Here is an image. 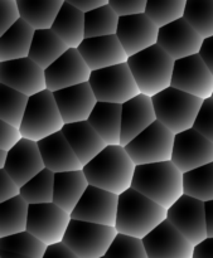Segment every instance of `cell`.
I'll return each instance as SVG.
<instances>
[{"label": "cell", "instance_id": "8fae6325", "mask_svg": "<svg viewBox=\"0 0 213 258\" xmlns=\"http://www.w3.org/2000/svg\"><path fill=\"white\" fill-rule=\"evenodd\" d=\"M167 221L186 237L194 247L208 238L206 223V203L184 194L168 209Z\"/></svg>", "mask_w": 213, "mask_h": 258}, {"label": "cell", "instance_id": "ac0fdd59", "mask_svg": "<svg viewBox=\"0 0 213 258\" xmlns=\"http://www.w3.org/2000/svg\"><path fill=\"white\" fill-rule=\"evenodd\" d=\"M159 28L145 14L120 18L116 37L128 57L138 54L158 43Z\"/></svg>", "mask_w": 213, "mask_h": 258}, {"label": "cell", "instance_id": "f5cc1de1", "mask_svg": "<svg viewBox=\"0 0 213 258\" xmlns=\"http://www.w3.org/2000/svg\"><path fill=\"white\" fill-rule=\"evenodd\" d=\"M0 258H30V257H25L22 256V254H17L13 253V252H8V251H0Z\"/></svg>", "mask_w": 213, "mask_h": 258}, {"label": "cell", "instance_id": "681fc988", "mask_svg": "<svg viewBox=\"0 0 213 258\" xmlns=\"http://www.w3.org/2000/svg\"><path fill=\"white\" fill-rule=\"evenodd\" d=\"M193 258H213V238H207L194 247Z\"/></svg>", "mask_w": 213, "mask_h": 258}, {"label": "cell", "instance_id": "8d00e7d4", "mask_svg": "<svg viewBox=\"0 0 213 258\" xmlns=\"http://www.w3.org/2000/svg\"><path fill=\"white\" fill-rule=\"evenodd\" d=\"M184 194L203 203L213 201V163L184 174Z\"/></svg>", "mask_w": 213, "mask_h": 258}, {"label": "cell", "instance_id": "83f0119b", "mask_svg": "<svg viewBox=\"0 0 213 258\" xmlns=\"http://www.w3.org/2000/svg\"><path fill=\"white\" fill-rule=\"evenodd\" d=\"M35 29L20 19L7 33L0 35V63L29 57Z\"/></svg>", "mask_w": 213, "mask_h": 258}, {"label": "cell", "instance_id": "4316f807", "mask_svg": "<svg viewBox=\"0 0 213 258\" xmlns=\"http://www.w3.org/2000/svg\"><path fill=\"white\" fill-rule=\"evenodd\" d=\"M52 32L58 35L70 49H77L86 39L85 14L66 0L56 18Z\"/></svg>", "mask_w": 213, "mask_h": 258}, {"label": "cell", "instance_id": "484cf974", "mask_svg": "<svg viewBox=\"0 0 213 258\" xmlns=\"http://www.w3.org/2000/svg\"><path fill=\"white\" fill-rule=\"evenodd\" d=\"M90 186L82 170L55 174V197L53 203L72 214L83 194Z\"/></svg>", "mask_w": 213, "mask_h": 258}, {"label": "cell", "instance_id": "d4e9b609", "mask_svg": "<svg viewBox=\"0 0 213 258\" xmlns=\"http://www.w3.org/2000/svg\"><path fill=\"white\" fill-rule=\"evenodd\" d=\"M62 133L83 168L108 148V144L96 133L88 121L65 125Z\"/></svg>", "mask_w": 213, "mask_h": 258}, {"label": "cell", "instance_id": "ab89813d", "mask_svg": "<svg viewBox=\"0 0 213 258\" xmlns=\"http://www.w3.org/2000/svg\"><path fill=\"white\" fill-rule=\"evenodd\" d=\"M106 258H149L143 239L119 233L106 253Z\"/></svg>", "mask_w": 213, "mask_h": 258}, {"label": "cell", "instance_id": "c3c4849f", "mask_svg": "<svg viewBox=\"0 0 213 258\" xmlns=\"http://www.w3.org/2000/svg\"><path fill=\"white\" fill-rule=\"evenodd\" d=\"M199 55H201L204 64L208 67V70L211 71V73L213 75V37L208 38V39H204Z\"/></svg>", "mask_w": 213, "mask_h": 258}, {"label": "cell", "instance_id": "cb8c5ba5", "mask_svg": "<svg viewBox=\"0 0 213 258\" xmlns=\"http://www.w3.org/2000/svg\"><path fill=\"white\" fill-rule=\"evenodd\" d=\"M38 148L45 169L52 173H68L83 169L82 164L80 163L62 131L39 141Z\"/></svg>", "mask_w": 213, "mask_h": 258}, {"label": "cell", "instance_id": "7a4b0ae2", "mask_svg": "<svg viewBox=\"0 0 213 258\" xmlns=\"http://www.w3.org/2000/svg\"><path fill=\"white\" fill-rule=\"evenodd\" d=\"M167 216L168 209L131 188L119 197L115 228L120 234L144 239L167 221Z\"/></svg>", "mask_w": 213, "mask_h": 258}, {"label": "cell", "instance_id": "db71d44e", "mask_svg": "<svg viewBox=\"0 0 213 258\" xmlns=\"http://www.w3.org/2000/svg\"><path fill=\"white\" fill-rule=\"evenodd\" d=\"M102 258H106V257H102Z\"/></svg>", "mask_w": 213, "mask_h": 258}, {"label": "cell", "instance_id": "bcb514c9", "mask_svg": "<svg viewBox=\"0 0 213 258\" xmlns=\"http://www.w3.org/2000/svg\"><path fill=\"white\" fill-rule=\"evenodd\" d=\"M43 258H80L76 253H73L65 243L53 244L48 246L47 252L44 253Z\"/></svg>", "mask_w": 213, "mask_h": 258}, {"label": "cell", "instance_id": "816d5d0a", "mask_svg": "<svg viewBox=\"0 0 213 258\" xmlns=\"http://www.w3.org/2000/svg\"><path fill=\"white\" fill-rule=\"evenodd\" d=\"M8 156H9V151L7 150H0V170L4 169L5 164H7Z\"/></svg>", "mask_w": 213, "mask_h": 258}, {"label": "cell", "instance_id": "836d02e7", "mask_svg": "<svg viewBox=\"0 0 213 258\" xmlns=\"http://www.w3.org/2000/svg\"><path fill=\"white\" fill-rule=\"evenodd\" d=\"M20 197L29 206L53 203L55 197V173L44 169L42 173L20 188Z\"/></svg>", "mask_w": 213, "mask_h": 258}, {"label": "cell", "instance_id": "11a10c76", "mask_svg": "<svg viewBox=\"0 0 213 258\" xmlns=\"http://www.w3.org/2000/svg\"><path fill=\"white\" fill-rule=\"evenodd\" d=\"M212 98H213V96H212Z\"/></svg>", "mask_w": 213, "mask_h": 258}, {"label": "cell", "instance_id": "5b68a950", "mask_svg": "<svg viewBox=\"0 0 213 258\" xmlns=\"http://www.w3.org/2000/svg\"><path fill=\"white\" fill-rule=\"evenodd\" d=\"M156 121L166 126L174 135L193 128L203 100L169 87L153 98Z\"/></svg>", "mask_w": 213, "mask_h": 258}, {"label": "cell", "instance_id": "f6af8a7d", "mask_svg": "<svg viewBox=\"0 0 213 258\" xmlns=\"http://www.w3.org/2000/svg\"><path fill=\"white\" fill-rule=\"evenodd\" d=\"M20 196V188L5 170H0V203Z\"/></svg>", "mask_w": 213, "mask_h": 258}, {"label": "cell", "instance_id": "5bb4252c", "mask_svg": "<svg viewBox=\"0 0 213 258\" xmlns=\"http://www.w3.org/2000/svg\"><path fill=\"white\" fill-rule=\"evenodd\" d=\"M118 208L119 196L90 185L71 217L75 221L115 227Z\"/></svg>", "mask_w": 213, "mask_h": 258}, {"label": "cell", "instance_id": "4dcf8cb0", "mask_svg": "<svg viewBox=\"0 0 213 258\" xmlns=\"http://www.w3.org/2000/svg\"><path fill=\"white\" fill-rule=\"evenodd\" d=\"M68 49L70 48L52 32V29L35 30L29 58L45 71L56 60L60 59Z\"/></svg>", "mask_w": 213, "mask_h": 258}, {"label": "cell", "instance_id": "7bdbcfd3", "mask_svg": "<svg viewBox=\"0 0 213 258\" xmlns=\"http://www.w3.org/2000/svg\"><path fill=\"white\" fill-rule=\"evenodd\" d=\"M109 4L119 18H125L145 14L148 2L146 0H109Z\"/></svg>", "mask_w": 213, "mask_h": 258}, {"label": "cell", "instance_id": "9c48e42d", "mask_svg": "<svg viewBox=\"0 0 213 258\" xmlns=\"http://www.w3.org/2000/svg\"><path fill=\"white\" fill-rule=\"evenodd\" d=\"M176 135L159 121L125 146L136 166L172 161Z\"/></svg>", "mask_w": 213, "mask_h": 258}, {"label": "cell", "instance_id": "74e56055", "mask_svg": "<svg viewBox=\"0 0 213 258\" xmlns=\"http://www.w3.org/2000/svg\"><path fill=\"white\" fill-rule=\"evenodd\" d=\"M186 7L187 0H164V2L149 0L146 4L145 15L159 29H162L177 20L183 19Z\"/></svg>", "mask_w": 213, "mask_h": 258}, {"label": "cell", "instance_id": "ee69618b", "mask_svg": "<svg viewBox=\"0 0 213 258\" xmlns=\"http://www.w3.org/2000/svg\"><path fill=\"white\" fill-rule=\"evenodd\" d=\"M23 140L20 128L0 121V150L10 151Z\"/></svg>", "mask_w": 213, "mask_h": 258}, {"label": "cell", "instance_id": "ffe728a7", "mask_svg": "<svg viewBox=\"0 0 213 258\" xmlns=\"http://www.w3.org/2000/svg\"><path fill=\"white\" fill-rule=\"evenodd\" d=\"M44 169L45 166L38 148V143L23 139L15 148L9 151L7 164L2 170L7 171L18 186L23 188L28 181L42 173Z\"/></svg>", "mask_w": 213, "mask_h": 258}, {"label": "cell", "instance_id": "d6986e66", "mask_svg": "<svg viewBox=\"0 0 213 258\" xmlns=\"http://www.w3.org/2000/svg\"><path fill=\"white\" fill-rule=\"evenodd\" d=\"M149 258H193L194 246L168 221L143 239Z\"/></svg>", "mask_w": 213, "mask_h": 258}, {"label": "cell", "instance_id": "d590c367", "mask_svg": "<svg viewBox=\"0 0 213 258\" xmlns=\"http://www.w3.org/2000/svg\"><path fill=\"white\" fill-rule=\"evenodd\" d=\"M184 19L203 39L213 37V0H187Z\"/></svg>", "mask_w": 213, "mask_h": 258}, {"label": "cell", "instance_id": "52a82bcc", "mask_svg": "<svg viewBox=\"0 0 213 258\" xmlns=\"http://www.w3.org/2000/svg\"><path fill=\"white\" fill-rule=\"evenodd\" d=\"M118 234L115 227L72 219L63 243L80 258H102Z\"/></svg>", "mask_w": 213, "mask_h": 258}, {"label": "cell", "instance_id": "2e32d148", "mask_svg": "<svg viewBox=\"0 0 213 258\" xmlns=\"http://www.w3.org/2000/svg\"><path fill=\"white\" fill-rule=\"evenodd\" d=\"M92 71L77 49H68L60 59L44 71L47 91L55 93L73 86L90 82Z\"/></svg>", "mask_w": 213, "mask_h": 258}, {"label": "cell", "instance_id": "9a60e30c", "mask_svg": "<svg viewBox=\"0 0 213 258\" xmlns=\"http://www.w3.org/2000/svg\"><path fill=\"white\" fill-rule=\"evenodd\" d=\"M172 163L183 174L213 163V144L194 128L176 135Z\"/></svg>", "mask_w": 213, "mask_h": 258}, {"label": "cell", "instance_id": "e0dca14e", "mask_svg": "<svg viewBox=\"0 0 213 258\" xmlns=\"http://www.w3.org/2000/svg\"><path fill=\"white\" fill-rule=\"evenodd\" d=\"M204 39L186 19H179L159 29L156 44L174 60L199 54Z\"/></svg>", "mask_w": 213, "mask_h": 258}, {"label": "cell", "instance_id": "8992f818", "mask_svg": "<svg viewBox=\"0 0 213 258\" xmlns=\"http://www.w3.org/2000/svg\"><path fill=\"white\" fill-rule=\"evenodd\" d=\"M65 125L55 96L49 91H44L29 97L27 111L20 125V133L23 139L39 143L61 133Z\"/></svg>", "mask_w": 213, "mask_h": 258}, {"label": "cell", "instance_id": "1f68e13d", "mask_svg": "<svg viewBox=\"0 0 213 258\" xmlns=\"http://www.w3.org/2000/svg\"><path fill=\"white\" fill-rule=\"evenodd\" d=\"M29 204L22 198L0 203V238L27 232Z\"/></svg>", "mask_w": 213, "mask_h": 258}, {"label": "cell", "instance_id": "277c9868", "mask_svg": "<svg viewBox=\"0 0 213 258\" xmlns=\"http://www.w3.org/2000/svg\"><path fill=\"white\" fill-rule=\"evenodd\" d=\"M174 64L176 60L158 44L128 59L140 93L151 98L172 87Z\"/></svg>", "mask_w": 213, "mask_h": 258}, {"label": "cell", "instance_id": "7c38bea8", "mask_svg": "<svg viewBox=\"0 0 213 258\" xmlns=\"http://www.w3.org/2000/svg\"><path fill=\"white\" fill-rule=\"evenodd\" d=\"M172 87L203 101L208 100L213 96V75L199 54L183 58L176 60Z\"/></svg>", "mask_w": 213, "mask_h": 258}, {"label": "cell", "instance_id": "d6a6232c", "mask_svg": "<svg viewBox=\"0 0 213 258\" xmlns=\"http://www.w3.org/2000/svg\"><path fill=\"white\" fill-rule=\"evenodd\" d=\"M29 97L13 88L0 85V121L20 128Z\"/></svg>", "mask_w": 213, "mask_h": 258}, {"label": "cell", "instance_id": "7402d4cb", "mask_svg": "<svg viewBox=\"0 0 213 258\" xmlns=\"http://www.w3.org/2000/svg\"><path fill=\"white\" fill-rule=\"evenodd\" d=\"M91 71L103 70L128 63V54L116 35L100 38H86L77 48Z\"/></svg>", "mask_w": 213, "mask_h": 258}, {"label": "cell", "instance_id": "3957f363", "mask_svg": "<svg viewBox=\"0 0 213 258\" xmlns=\"http://www.w3.org/2000/svg\"><path fill=\"white\" fill-rule=\"evenodd\" d=\"M133 189L169 209L184 196V174L172 161L136 166Z\"/></svg>", "mask_w": 213, "mask_h": 258}, {"label": "cell", "instance_id": "4fadbf2b", "mask_svg": "<svg viewBox=\"0 0 213 258\" xmlns=\"http://www.w3.org/2000/svg\"><path fill=\"white\" fill-rule=\"evenodd\" d=\"M0 85L28 97L47 91L44 70L29 57L0 63Z\"/></svg>", "mask_w": 213, "mask_h": 258}, {"label": "cell", "instance_id": "ba28073f", "mask_svg": "<svg viewBox=\"0 0 213 258\" xmlns=\"http://www.w3.org/2000/svg\"><path fill=\"white\" fill-rule=\"evenodd\" d=\"M88 83L98 102L124 105L140 95L128 63L93 71Z\"/></svg>", "mask_w": 213, "mask_h": 258}, {"label": "cell", "instance_id": "f35d334b", "mask_svg": "<svg viewBox=\"0 0 213 258\" xmlns=\"http://www.w3.org/2000/svg\"><path fill=\"white\" fill-rule=\"evenodd\" d=\"M48 246L29 232L0 238V251L13 252L30 258H43Z\"/></svg>", "mask_w": 213, "mask_h": 258}, {"label": "cell", "instance_id": "f546056e", "mask_svg": "<svg viewBox=\"0 0 213 258\" xmlns=\"http://www.w3.org/2000/svg\"><path fill=\"white\" fill-rule=\"evenodd\" d=\"M20 17L33 29H52L58 13L62 9L63 0H17Z\"/></svg>", "mask_w": 213, "mask_h": 258}, {"label": "cell", "instance_id": "30bf717a", "mask_svg": "<svg viewBox=\"0 0 213 258\" xmlns=\"http://www.w3.org/2000/svg\"><path fill=\"white\" fill-rule=\"evenodd\" d=\"M72 217L55 203L29 206L27 232L47 246L62 243Z\"/></svg>", "mask_w": 213, "mask_h": 258}, {"label": "cell", "instance_id": "60d3db41", "mask_svg": "<svg viewBox=\"0 0 213 258\" xmlns=\"http://www.w3.org/2000/svg\"><path fill=\"white\" fill-rule=\"evenodd\" d=\"M193 128L213 144V98L203 101Z\"/></svg>", "mask_w": 213, "mask_h": 258}, {"label": "cell", "instance_id": "b9f144b4", "mask_svg": "<svg viewBox=\"0 0 213 258\" xmlns=\"http://www.w3.org/2000/svg\"><path fill=\"white\" fill-rule=\"evenodd\" d=\"M22 19L17 0H2L0 2V35L7 33L13 25Z\"/></svg>", "mask_w": 213, "mask_h": 258}, {"label": "cell", "instance_id": "6da1fadb", "mask_svg": "<svg viewBox=\"0 0 213 258\" xmlns=\"http://www.w3.org/2000/svg\"><path fill=\"white\" fill-rule=\"evenodd\" d=\"M136 165L125 148L109 145L83 168L88 184L120 197L133 188Z\"/></svg>", "mask_w": 213, "mask_h": 258}, {"label": "cell", "instance_id": "7dc6e473", "mask_svg": "<svg viewBox=\"0 0 213 258\" xmlns=\"http://www.w3.org/2000/svg\"><path fill=\"white\" fill-rule=\"evenodd\" d=\"M68 2L81 10L83 14H87L109 4V0H68Z\"/></svg>", "mask_w": 213, "mask_h": 258}, {"label": "cell", "instance_id": "44dd1931", "mask_svg": "<svg viewBox=\"0 0 213 258\" xmlns=\"http://www.w3.org/2000/svg\"><path fill=\"white\" fill-rule=\"evenodd\" d=\"M53 96L66 125L88 121L98 102L90 83L57 91Z\"/></svg>", "mask_w": 213, "mask_h": 258}, {"label": "cell", "instance_id": "e575fe53", "mask_svg": "<svg viewBox=\"0 0 213 258\" xmlns=\"http://www.w3.org/2000/svg\"><path fill=\"white\" fill-rule=\"evenodd\" d=\"M120 18L110 4L85 14L86 38H100L116 35Z\"/></svg>", "mask_w": 213, "mask_h": 258}, {"label": "cell", "instance_id": "f907efd6", "mask_svg": "<svg viewBox=\"0 0 213 258\" xmlns=\"http://www.w3.org/2000/svg\"><path fill=\"white\" fill-rule=\"evenodd\" d=\"M206 223H207V236L213 238V201L206 203Z\"/></svg>", "mask_w": 213, "mask_h": 258}, {"label": "cell", "instance_id": "f1b7e54d", "mask_svg": "<svg viewBox=\"0 0 213 258\" xmlns=\"http://www.w3.org/2000/svg\"><path fill=\"white\" fill-rule=\"evenodd\" d=\"M123 105L97 102L88 123L109 145H120Z\"/></svg>", "mask_w": 213, "mask_h": 258}, {"label": "cell", "instance_id": "603a6c76", "mask_svg": "<svg viewBox=\"0 0 213 258\" xmlns=\"http://www.w3.org/2000/svg\"><path fill=\"white\" fill-rule=\"evenodd\" d=\"M154 122H156V115L151 97L140 93L124 103L121 112L120 145L125 148Z\"/></svg>", "mask_w": 213, "mask_h": 258}]
</instances>
